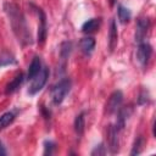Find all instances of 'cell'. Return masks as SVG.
I'll return each instance as SVG.
<instances>
[{
  "label": "cell",
  "instance_id": "6da1fadb",
  "mask_svg": "<svg viewBox=\"0 0 156 156\" xmlns=\"http://www.w3.org/2000/svg\"><path fill=\"white\" fill-rule=\"evenodd\" d=\"M4 10L9 17L11 28L13 34L16 35L17 40L22 44V45H29L32 44V35L26 21L24 15L22 13V11L20 10V7L13 4V2H5L4 4Z\"/></svg>",
  "mask_w": 156,
  "mask_h": 156
},
{
  "label": "cell",
  "instance_id": "7a4b0ae2",
  "mask_svg": "<svg viewBox=\"0 0 156 156\" xmlns=\"http://www.w3.org/2000/svg\"><path fill=\"white\" fill-rule=\"evenodd\" d=\"M72 88V80L68 77L61 78L58 82H56L51 89H50V96L54 105H60L65 100V98L68 95Z\"/></svg>",
  "mask_w": 156,
  "mask_h": 156
},
{
  "label": "cell",
  "instance_id": "3957f363",
  "mask_svg": "<svg viewBox=\"0 0 156 156\" xmlns=\"http://www.w3.org/2000/svg\"><path fill=\"white\" fill-rule=\"evenodd\" d=\"M49 73H50L49 68L46 66H43L41 71L30 80V84L28 87V94L29 95H35L44 88V85L46 84V80L49 78Z\"/></svg>",
  "mask_w": 156,
  "mask_h": 156
},
{
  "label": "cell",
  "instance_id": "277c9868",
  "mask_svg": "<svg viewBox=\"0 0 156 156\" xmlns=\"http://www.w3.org/2000/svg\"><path fill=\"white\" fill-rule=\"evenodd\" d=\"M32 9L37 12L38 15V20H39V24H38V35H37V40L38 44H44L46 40V35H48V21H46V15L43 11V9H40L39 6L30 4Z\"/></svg>",
  "mask_w": 156,
  "mask_h": 156
},
{
  "label": "cell",
  "instance_id": "5b68a950",
  "mask_svg": "<svg viewBox=\"0 0 156 156\" xmlns=\"http://www.w3.org/2000/svg\"><path fill=\"white\" fill-rule=\"evenodd\" d=\"M152 55V46L147 41H141L136 44V61L141 68H146Z\"/></svg>",
  "mask_w": 156,
  "mask_h": 156
},
{
  "label": "cell",
  "instance_id": "8992f818",
  "mask_svg": "<svg viewBox=\"0 0 156 156\" xmlns=\"http://www.w3.org/2000/svg\"><path fill=\"white\" fill-rule=\"evenodd\" d=\"M151 27V21L149 17H140L136 20L135 23V34H134V40L135 43H141L145 41V38L150 30Z\"/></svg>",
  "mask_w": 156,
  "mask_h": 156
},
{
  "label": "cell",
  "instance_id": "52a82bcc",
  "mask_svg": "<svg viewBox=\"0 0 156 156\" xmlns=\"http://www.w3.org/2000/svg\"><path fill=\"white\" fill-rule=\"evenodd\" d=\"M122 130L116 127V124H110L107 127V145L111 154H117L119 151V133Z\"/></svg>",
  "mask_w": 156,
  "mask_h": 156
},
{
  "label": "cell",
  "instance_id": "ba28073f",
  "mask_svg": "<svg viewBox=\"0 0 156 156\" xmlns=\"http://www.w3.org/2000/svg\"><path fill=\"white\" fill-rule=\"evenodd\" d=\"M123 104V93L121 90H115L110 95L108 100L106 101L105 105V112L107 115H113L118 111V108Z\"/></svg>",
  "mask_w": 156,
  "mask_h": 156
},
{
  "label": "cell",
  "instance_id": "9c48e42d",
  "mask_svg": "<svg viewBox=\"0 0 156 156\" xmlns=\"http://www.w3.org/2000/svg\"><path fill=\"white\" fill-rule=\"evenodd\" d=\"M24 79H26V77H24V73L23 72H20L18 74H16L12 78V80H10L6 84V87H5V94L9 95V94H12V93L17 91L21 88V85L23 84Z\"/></svg>",
  "mask_w": 156,
  "mask_h": 156
},
{
  "label": "cell",
  "instance_id": "30bf717a",
  "mask_svg": "<svg viewBox=\"0 0 156 156\" xmlns=\"http://www.w3.org/2000/svg\"><path fill=\"white\" fill-rule=\"evenodd\" d=\"M101 18L100 17H95V18H90L88 21H85L83 24H82V32L84 34H91L96 30H99V28L101 27Z\"/></svg>",
  "mask_w": 156,
  "mask_h": 156
},
{
  "label": "cell",
  "instance_id": "8fae6325",
  "mask_svg": "<svg viewBox=\"0 0 156 156\" xmlns=\"http://www.w3.org/2000/svg\"><path fill=\"white\" fill-rule=\"evenodd\" d=\"M118 41V32H117V23L115 20H111L110 22V29H108V50L112 52L115 48L117 46Z\"/></svg>",
  "mask_w": 156,
  "mask_h": 156
},
{
  "label": "cell",
  "instance_id": "7c38bea8",
  "mask_svg": "<svg viewBox=\"0 0 156 156\" xmlns=\"http://www.w3.org/2000/svg\"><path fill=\"white\" fill-rule=\"evenodd\" d=\"M95 44H96V41L93 37H84L79 40V49L84 55L89 56L93 54V51L95 49Z\"/></svg>",
  "mask_w": 156,
  "mask_h": 156
},
{
  "label": "cell",
  "instance_id": "4fadbf2b",
  "mask_svg": "<svg viewBox=\"0 0 156 156\" xmlns=\"http://www.w3.org/2000/svg\"><path fill=\"white\" fill-rule=\"evenodd\" d=\"M72 49H73V44L69 40H65V41H62L60 44L58 54H60V60L62 61V69H65L66 61L68 60V57H69V55L72 52Z\"/></svg>",
  "mask_w": 156,
  "mask_h": 156
},
{
  "label": "cell",
  "instance_id": "5bb4252c",
  "mask_svg": "<svg viewBox=\"0 0 156 156\" xmlns=\"http://www.w3.org/2000/svg\"><path fill=\"white\" fill-rule=\"evenodd\" d=\"M43 68V62H41V58L39 56H34L32 62L29 63V67H28V72H27V79L28 80H32Z\"/></svg>",
  "mask_w": 156,
  "mask_h": 156
},
{
  "label": "cell",
  "instance_id": "9a60e30c",
  "mask_svg": "<svg viewBox=\"0 0 156 156\" xmlns=\"http://www.w3.org/2000/svg\"><path fill=\"white\" fill-rule=\"evenodd\" d=\"M85 112L82 111L80 113H78L74 118V122H73V127H74V132L77 134V136H82L83 133H84V129H85Z\"/></svg>",
  "mask_w": 156,
  "mask_h": 156
},
{
  "label": "cell",
  "instance_id": "2e32d148",
  "mask_svg": "<svg viewBox=\"0 0 156 156\" xmlns=\"http://www.w3.org/2000/svg\"><path fill=\"white\" fill-rule=\"evenodd\" d=\"M117 16H118V21L122 23V24H126L130 21L132 18V12L128 7H126L124 5L122 4H118L117 5Z\"/></svg>",
  "mask_w": 156,
  "mask_h": 156
},
{
  "label": "cell",
  "instance_id": "e0dca14e",
  "mask_svg": "<svg viewBox=\"0 0 156 156\" xmlns=\"http://www.w3.org/2000/svg\"><path fill=\"white\" fill-rule=\"evenodd\" d=\"M11 65H17V60L16 57L6 51V50H2L0 52V67H5V66H11Z\"/></svg>",
  "mask_w": 156,
  "mask_h": 156
},
{
  "label": "cell",
  "instance_id": "ac0fdd59",
  "mask_svg": "<svg viewBox=\"0 0 156 156\" xmlns=\"http://www.w3.org/2000/svg\"><path fill=\"white\" fill-rule=\"evenodd\" d=\"M15 118H16V112L15 111H7V112L2 113L0 116V130L9 127L15 121Z\"/></svg>",
  "mask_w": 156,
  "mask_h": 156
},
{
  "label": "cell",
  "instance_id": "d6986e66",
  "mask_svg": "<svg viewBox=\"0 0 156 156\" xmlns=\"http://www.w3.org/2000/svg\"><path fill=\"white\" fill-rule=\"evenodd\" d=\"M143 146H144V138L141 135H138L133 143V146H132V150H130V155L134 156V155H139L141 154L143 151Z\"/></svg>",
  "mask_w": 156,
  "mask_h": 156
},
{
  "label": "cell",
  "instance_id": "ffe728a7",
  "mask_svg": "<svg viewBox=\"0 0 156 156\" xmlns=\"http://www.w3.org/2000/svg\"><path fill=\"white\" fill-rule=\"evenodd\" d=\"M150 102V94L146 89H141L138 98H136V104L143 106V105H147Z\"/></svg>",
  "mask_w": 156,
  "mask_h": 156
},
{
  "label": "cell",
  "instance_id": "44dd1931",
  "mask_svg": "<svg viewBox=\"0 0 156 156\" xmlns=\"http://www.w3.org/2000/svg\"><path fill=\"white\" fill-rule=\"evenodd\" d=\"M55 150H56V144H55V141H52V140H50V139H48V140H45L44 141V155L45 156H50V155H54L55 154Z\"/></svg>",
  "mask_w": 156,
  "mask_h": 156
},
{
  "label": "cell",
  "instance_id": "7402d4cb",
  "mask_svg": "<svg viewBox=\"0 0 156 156\" xmlns=\"http://www.w3.org/2000/svg\"><path fill=\"white\" fill-rule=\"evenodd\" d=\"M106 152H107V146H105V144L104 143H100L99 145H96L93 150H91V155L93 156H100V155H106Z\"/></svg>",
  "mask_w": 156,
  "mask_h": 156
},
{
  "label": "cell",
  "instance_id": "603a6c76",
  "mask_svg": "<svg viewBox=\"0 0 156 156\" xmlns=\"http://www.w3.org/2000/svg\"><path fill=\"white\" fill-rule=\"evenodd\" d=\"M40 110H41V113H43V116H44V118L45 119H48V118H50V116H51V112L45 107V106H41L40 107Z\"/></svg>",
  "mask_w": 156,
  "mask_h": 156
},
{
  "label": "cell",
  "instance_id": "cb8c5ba5",
  "mask_svg": "<svg viewBox=\"0 0 156 156\" xmlns=\"http://www.w3.org/2000/svg\"><path fill=\"white\" fill-rule=\"evenodd\" d=\"M5 155H7V151H6V149H5L4 144H2V141L0 140V156H5Z\"/></svg>",
  "mask_w": 156,
  "mask_h": 156
},
{
  "label": "cell",
  "instance_id": "d4e9b609",
  "mask_svg": "<svg viewBox=\"0 0 156 156\" xmlns=\"http://www.w3.org/2000/svg\"><path fill=\"white\" fill-rule=\"evenodd\" d=\"M110 1V6H115V4H116V0H108Z\"/></svg>",
  "mask_w": 156,
  "mask_h": 156
}]
</instances>
